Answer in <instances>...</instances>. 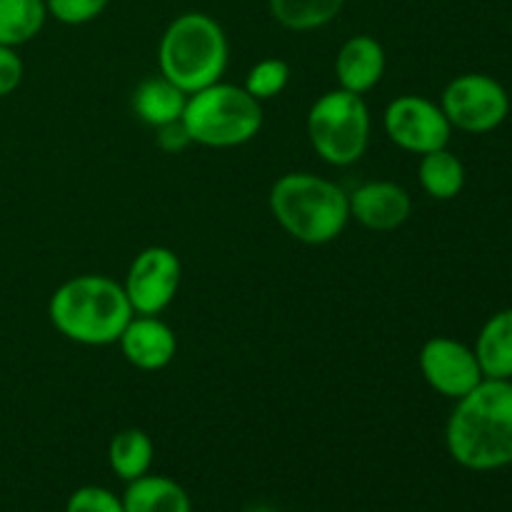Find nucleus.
<instances>
[{"label": "nucleus", "instance_id": "1", "mask_svg": "<svg viewBox=\"0 0 512 512\" xmlns=\"http://www.w3.org/2000/svg\"><path fill=\"white\" fill-rule=\"evenodd\" d=\"M445 448L460 468L475 473L512 465V380L485 378L455 400L445 425Z\"/></svg>", "mask_w": 512, "mask_h": 512}, {"label": "nucleus", "instance_id": "10", "mask_svg": "<svg viewBox=\"0 0 512 512\" xmlns=\"http://www.w3.org/2000/svg\"><path fill=\"white\" fill-rule=\"evenodd\" d=\"M418 365L425 383L448 400H460L485 380L475 350L445 335H435L420 348Z\"/></svg>", "mask_w": 512, "mask_h": 512}, {"label": "nucleus", "instance_id": "12", "mask_svg": "<svg viewBox=\"0 0 512 512\" xmlns=\"http://www.w3.org/2000/svg\"><path fill=\"white\" fill-rule=\"evenodd\" d=\"M120 353L133 368L155 373L173 363L178 353V338L173 328L158 315H133L118 340Z\"/></svg>", "mask_w": 512, "mask_h": 512}, {"label": "nucleus", "instance_id": "22", "mask_svg": "<svg viewBox=\"0 0 512 512\" xmlns=\"http://www.w3.org/2000/svg\"><path fill=\"white\" fill-rule=\"evenodd\" d=\"M110 0H45L50 18L63 25H85L100 18Z\"/></svg>", "mask_w": 512, "mask_h": 512}, {"label": "nucleus", "instance_id": "6", "mask_svg": "<svg viewBox=\"0 0 512 512\" xmlns=\"http://www.w3.org/2000/svg\"><path fill=\"white\" fill-rule=\"evenodd\" d=\"M305 128L310 145L323 163L348 168L368 150L373 120L363 95L335 88L310 105Z\"/></svg>", "mask_w": 512, "mask_h": 512}, {"label": "nucleus", "instance_id": "24", "mask_svg": "<svg viewBox=\"0 0 512 512\" xmlns=\"http://www.w3.org/2000/svg\"><path fill=\"white\" fill-rule=\"evenodd\" d=\"M25 75L23 58L18 55V50L8 48V45H0V98L15 93Z\"/></svg>", "mask_w": 512, "mask_h": 512}, {"label": "nucleus", "instance_id": "2", "mask_svg": "<svg viewBox=\"0 0 512 512\" xmlns=\"http://www.w3.org/2000/svg\"><path fill=\"white\" fill-rule=\"evenodd\" d=\"M133 315L123 283H115L108 275H75L50 295L48 303L53 328L88 348L118 343Z\"/></svg>", "mask_w": 512, "mask_h": 512}, {"label": "nucleus", "instance_id": "21", "mask_svg": "<svg viewBox=\"0 0 512 512\" xmlns=\"http://www.w3.org/2000/svg\"><path fill=\"white\" fill-rule=\"evenodd\" d=\"M290 83V65L280 58H265L250 68L243 88L253 95L255 100H273L288 88Z\"/></svg>", "mask_w": 512, "mask_h": 512}, {"label": "nucleus", "instance_id": "13", "mask_svg": "<svg viewBox=\"0 0 512 512\" xmlns=\"http://www.w3.org/2000/svg\"><path fill=\"white\" fill-rule=\"evenodd\" d=\"M385 75V50L373 35H353L340 45L335 55V78L338 88L350 90L355 95H365L383 80Z\"/></svg>", "mask_w": 512, "mask_h": 512}, {"label": "nucleus", "instance_id": "8", "mask_svg": "<svg viewBox=\"0 0 512 512\" xmlns=\"http://www.w3.org/2000/svg\"><path fill=\"white\" fill-rule=\"evenodd\" d=\"M383 128L390 143L415 155L448 148L453 135V125L445 118L440 103L423 95H400L390 100L383 113Z\"/></svg>", "mask_w": 512, "mask_h": 512}, {"label": "nucleus", "instance_id": "23", "mask_svg": "<svg viewBox=\"0 0 512 512\" xmlns=\"http://www.w3.org/2000/svg\"><path fill=\"white\" fill-rule=\"evenodd\" d=\"M65 512H125L123 498L100 485H83L65 503Z\"/></svg>", "mask_w": 512, "mask_h": 512}, {"label": "nucleus", "instance_id": "4", "mask_svg": "<svg viewBox=\"0 0 512 512\" xmlns=\"http://www.w3.org/2000/svg\"><path fill=\"white\" fill-rule=\"evenodd\" d=\"M228 58V35L208 13L178 15L160 38V75L188 95L218 83Z\"/></svg>", "mask_w": 512, "mask_h": 512}, {"label": "nucleus", "instance_id": "14", "mask_svg": "<svg viewBox=\"0 0 512 512\" xmlns=\"http://www.w3.org/2000/svg\"><path fill=\"white\" fill-rule=\"evenodd\" d=\"M473 350L483 378L512 380V308L490 315L488 323L480 328Z\"/></svg>", "mask_w": 512, "mask_h": 512}, {"label": "nucleus", "instance_id": "5", "mask_svg": "<svg viewBox=\"0 0 512 512\" xmlns=\"http://www.w3.org/2000/svg\"><path fill=\"white\" fill-rule=\"evenodd\" d=\"M183 125L193 143L205 148H238L263 128V105L240 85L218 80L188 95Z\"/></svg>", "mask_w": 512, "mask_h": 512}, {"label": "nucleus", "instance_id": "11", "mask_svg": "<svg viewBox=\"0 0 512 512\" xmlns=\"http://www.w3.org/2000/svg\"><path fill=\"white\" fill-rule=\"evenodd\" d=\"M350 218L358 220L363 228L375 230V233H390L400 225L408 223L413 213V198L408 190L390 180H373L353 193H348Z\"/></svg>", "mask_w": 512, "mask_h": 512}, {"label": "nucleus", "instance_id": "25", "mask_svg": "<svg viewBox=\"0 0 512 512\" xmlns=\"http://www.w3.org/2000/svg\"><path fill=\"white\" fill-rule=\"evenodd\" d=\"M190 143H193V140H190L183 120H180V123H170V125H163V128H158V145L165 150V153H180V150L188 148Z\"/></svg>", "mask_w": 512, "mask_h": 512}, {"label": "nucleus", "instance_id": "7", "mask_svg": "<svg viewBox=\"0 0 512 512\" xmlns=\"http://www.w3.org/2000/svg\"><path fill=\"white\" fill-rule=\"evenodd\" d=\"M440 108L453 130L485 135L505 123L510 115V95L493 75L465 73L445 85Z\"/></svg>", "mask_w": 512, "mask_h": 512}, {"label": "nucleus", "instance_id": "17", "mask_svg": "<svg viewBox=\"0 0 512 512\" xmlns=\"http://www.w3.org/2000/svg\"><path fill=\"white\" fill-rule=\"evenodd\" d=\"M155 458V445L150 435L140 428H125L113 435L108 445L110 470L125 483L143 478L150 473Z\"/></svg>", "mask_w": 512, "mask_h": 512}, {"label": "nucleus", "instance_id": "18", "mask_svg": "<svg viewBox=\"0 0 512 512\" xmlns=\"http://www.w3.org/2000/svg\"><path fill=\"white\" fill-rule=\"evenodd\" d=\"M418 180L420 188L433 200H453L465 188V165L448 148L433 150L420 155Z\"/></svg>", "mask_w": 512, "mask_h": 512}, {"label": "nucleus", "instance_id": "9", "mask_svg": "<svg viewBox=\"0 0 512 512\" xmlns=\"http://www.w3.org/2000/svg\"><path fill=\"white\" fill-rule=\"evenodd\" d=\"M183 265L175 250L150 245L140 250L128 268L123 288L135 315H160L175 300Z\"/></svg>", "mask_w": 512, "mask_h": 512}, {"label": "nucleus", "instance_id": "15", "mask_svg": "<svg viewBox=\"0 0 512 512\" xmlns=\"http://www.w3.org/2000/svg\"><path fill=\"white\" fill-rule=\"evenodd\" d=\"M185 103H188V93H183L178 85H173L163 75L143 80L133 93L135 115L145 125H153L155 130L170 123H180Z\"/></svg>", "mask_w": 512, "mask_h": 512}, {"label": "nucleus", "instance_id": "3", "mask_svg": "<svg viewBox=\"0 0 512 512\" xmlns=\"http://www.w3.org/2000/svg\"><path fill=\"white\" fill-rule=\"evenodd\" d=\"M268 205L280 228L305 245H328L350 220L348 193L313 173H285L273 183Z\"/></svg>", "mask_w": 512, "mask_h": 512}, {"label": "nucleus", "instance_id": "19", "mask_svg": "<svg viewBox=\"0 0 512 512\" xmlns=\"http://www.w3.org/2000/svg\"><path fill=\"white\" fill-rule=\"evenodd\" d=\"M343 5L345 0H268L275 23L295 33L325 28L338 18Z\"/></svg>", "mask_w": 512, "mask_h": 512}, {"label": "nucleus", "instance_id": "20", "mask_svg": "<svg viewBox=\"0 0 512 512\" xmlns=\"http://www.w3.org/2000/svg\"><path fill=\"white\" fill-rule=\"evenodd\" d=\"M45 0H0V45L18 50L43 30Z\"/></svg>", "mask_w": 512, "mask_h": 512}, {"label": "nucleus", "instance_id": "16", "mask_svg": "<svg viewBox=\"0 0 512 512\" xmlns=\"http://www.w3.org/2000/svg\"><path fill=\"white\" fill-rule=\"evenodd\" d=\"M125 512H193L185 488L165 475H143L123 493Z\"/></svg>", "mask_w": 512, "mask_h": 512}]
</instances>
